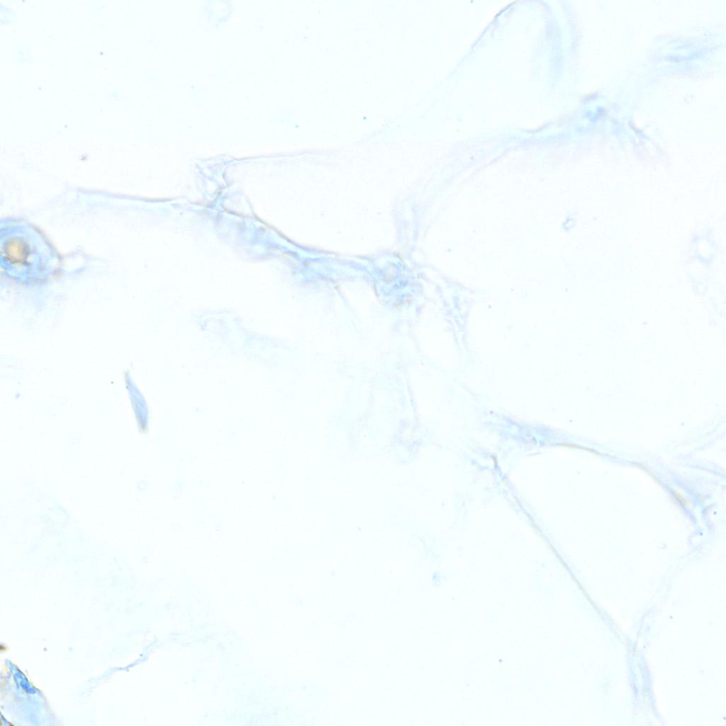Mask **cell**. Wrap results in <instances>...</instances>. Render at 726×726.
<instances>
[{"mask_svg":"<svg viewBox=\"0 0 726 726\" xmlns=\"http://www.w3.org/2000/svg\"><path fill=\"white\" fill-rule=\"evenodd\" d=\"M55 254L38 230L17 222L1 235V265L6 272L33 277L52 272Z\"/></svg>","mask_w":726,"mask_h":726,"instance_id":"cell-1","label":"cell"},{"mask_svg":"<svg viewBox=\"0 0 726 726\" xmlns=\"http://www.w3.org/2000/svg\"><path fill=\"white\" fill-rule=\"evenodd\" d=\"M675 497L679 501V503H681L683 506L686 507L689 506L688 503L683 498V496L679 492L675 493Z\"/></svg>","mask_w":726,"mask_h":726,"instance_id":"cell-2","label":"cell"}]
</instances>
